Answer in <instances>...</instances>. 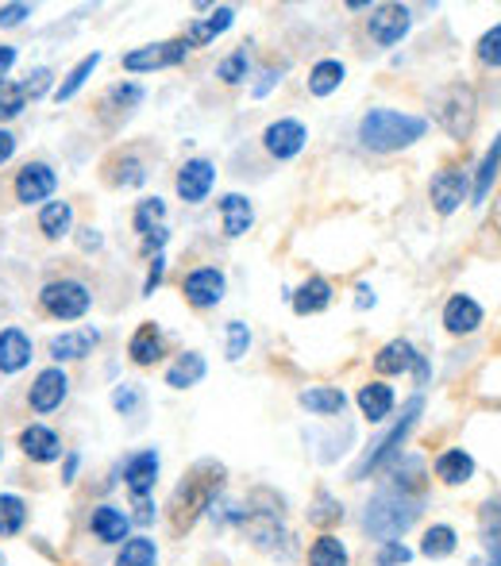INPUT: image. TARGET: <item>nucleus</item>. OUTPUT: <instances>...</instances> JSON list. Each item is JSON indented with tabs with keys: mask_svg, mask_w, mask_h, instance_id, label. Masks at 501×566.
Masks as SVG:
<instances>
[{
	"mask_svg": "<svg viewBox=\"0 0 501 566\" xmlns=\"http://www.w3.org/2000/svg\"><path fill=\"white\" fill-rule=\"evenodd\" d=\"M28 528V501L20 493H0V539H15Z\"/></svg>",
	"mask_w": 501,
	"mask_h": 566,
	"instance_id": "obj_39",
	"label": "nucleus"
},
{
	"mask_svg": "<svg viewBox=\"0 0 501 566\" xmlns=\"http://www.w3.org/2000/svg\"><path fill=\"white\" fill-rule=\"evenodd\" d=\"M166 239H170V228H158V231H150V235H143V247H139V251L147 254V259H155V254H163Z\"/></svg>",
	"mask_w": 501,
	"mask_h": 566,
	"instance_id": "obj_55",
	"label": "nucleus"
},
{
	"mask_svg": "<svg viewBox=\"0 0 501 566\" xmlns=\"http://www.w3.org/2000/svg\"><path fill=\"white\" fill-rule=\"evenodd\" d=\"M113 409L121 417H135L143 409V389L139 386H116L113 389Z\"/></svg>",
	"mask_w": 501,
	"mask_h": 566,
	"instance_id": "obj_49",
	"label": "nucleus"
},
{
	"mask_svg": "<svg viewBox=\"0 0 501 566\" xmlns=\"http://www.w3.org/2000/svg\"><path fill=\"white\" fill-rule=\"evenodd\" d=\"M12 155H15V135L8 127H0V166L12 163Z\"/></svg>",
	"mask_w": 501,
	"mask_h": 566,
	"instance_id": "obj_57",
	"label": "nucleus"
},
{
	"mask_svg": "<svg viewBox=\"0 0 501 566\" xmlns=\"http://www.w3.org/2000/svg\"><path fill=\"white\" fill-rule=\"evenodd\" d=\"M205 374H209V363H205L201 350H181V355L166 366V386L170 389H194L205 381Z\"/></svg>",
	"mask_w": 501,
	"mask_h": 566,
	"instance_id": "obj_32",
	"label": "nucleus"
},
{
	"mask_svg": "<svg viewBox=\"0 0 501 566\" xmlns=\"http://www.w3.org/2000/svg\"><path fill=\"white\" fill-rule=\"evenodd\" d=\"M344 82H347V66L340 59L313 62V70H309V97H316V101L332 97V93H340Z\"/></svg>",
	"mask_w": 501,
	"mask_h": 566,
	"instance_id": "obj_33",
	"label": "nucleus"
},
{
	"mask_svg": "<svg viewBox=\"0 0 501 566\" xmlns=\"http://www.w3.org/2000/svg\"><path fill=\"white\" fill-rule=\"evenodd\" d=\"M70 397V374L62 366H46V370L35 374L28 389V409L39 412V417H51L54 409H62Z\"/></svg>",
	"mask_w": 501,
	"mask_h": 566,
	"instance_id": "obj_12",
	"label": "nucleus"
},
{
	"mask_svg": "<svg viewBox=\"0 0 501 566\" xmlns=\"http://www.w3.org/2000/svg\"><path fill=\"white\" fill-rule=\"evenodd\" d=\"M132 228L143 235H150V231L166 228V201L163 197H143V201H135L132 209Z\"/></svg>",
	"mask_w": 501,
	"mask_h": 566,
	"instance_id": "obj_42",
	"label": "nucleus"
},
{
	"mask_svg": "<svg viewBox=\"0 0 501 566\" xmlns=\"http://www.w3.org/2000/svg\"><path fill=\"white\" fill-rule=\"evenodd\" d=\"M51 70H46V66H35V70H31V74H28V82H20L23 85V93H28V101H39V97H43V93L46 90H51Z\"/></svg>",
	"mask_w": 501,
	"mask_h": 566,
	"instance_id": "obj_50",
	"label": "nucleus"
},
{
	"mask_svg": "<svg viewBox=\"0 0 501 566\" xmlns=\"http://www.w3.org/2000/svg\"><path fill=\"white\" fill-rule=\"evenodd\" d=\"M413 547L405 539H389V544H378L375 552V566H409L413 563Z\"/></svg>",
	"mask_w": 501,
	"mask_h": 566,
	"instance_id": "obj_48",
	"label": "nucleus"
},
{
	"mask_svg": "<svg viewBox=\"0 0 501 566\" xmlns=\"http://www.w3.org/2000/svg\"><path fill=\"white\" fill-rule=\"evenodd\" d=\"M163 277H166V254H155L147 266V277H143V297H150L163 285Z\"/></svg>",
	"mask_w": 501,
	"mask_h": 566,
	"instance_id": "obj_53",
	"label": "nucleus"
},
{
	"mask_svg": "<svg viewBox=\"0 0 501 566\" xmlns=\"http://www.w3.org/2000/svg\"><path fill=\"white\" fill-rule=\"evenodd\" d=\"M39 308H43L51 321L74 324L82 316H90L93 308V290L82 277H54L39 290Z\"/></svg>",
	"mask_w": 501,
	"mask_h": 566,
	"instance_id": "obj_6",
	"label": "nucleus"
},
{
	"mask_svg": "<svg viewBox=\"0 0 501 566\" xmlns=\"http://www.w3.org/2000/svg\"><path fill=\"white\" fill-rule=\"evenodd\" d=\"M15 201L20 205H39L43 209L54 193H59V174H54L51 163H28L20 174H15Z\"/></svg>",
	"mask_w": 501,
	"mask_h": 566,
	"instance_id": "obj_15",
	"label": "nucleus"
},
{
	"mask_svg": "<svg viewBox=\"0 0 501 566\" xmlns=\"http://www.w3.org/2000/svg\"><path fill=\"white\" fill-rule=\"evenodd\" d=\"M498 174H501V132L494 135V143H490L487 155H482L479 170L471 174V205H474V209H482V205L490 201V193H494Z\"/></svg>",
	"mask_w": 501,
	"mask_h": 566,
	"instance_id": "obj_31",
	"label": "nucleus"
},
{
	"mask_svg": "<svg viewBox=\"0 0 501 566\" xmlns=\"http://www.w3.org/2000/svg\"><path fill=\"white\" fill-rule=\"evenodd\" d=\"M370 8H375L370 0H352V4H347V12H370Z\"/></svg>",
	"mask_w": 501,
	"mask_h": 566,
	"instance_id": "obj_62",
	"label": "nucleus"
},
{
	"mask_svg": "<svg viewBox=\"0 0 501 566\" xmlns=\"http://www.w3.org/2000/svg\"><path fill=\"white\" fill-rule=\"evenodd\" d=\"M143 101H147V90H143L139 82H116L113 90L105 93V101H101V116H132L135 108L143 105Z\"/></svg>",
	"mask_w": 501,
	"mask_h": 566,
	"instance_id": "obj_35",
	"label": "nucleus"
},
{
	"mask_svg": "<svg viewBox=\"0 0 501 566\" xmlns=\"http://www.w3.org/2000/svg\"><path fill=\"white\" fill-rule=\"evenodd\" d=\"M113 566H158V544L150 536H127L116 547Z\"/></svg>",
	"mask_w": 501,
	"mask_h": 566,
	"instance_id": "obj_38",
	"label": "nucleus"
},
{
	"mask_svg": "<svg viewBox=\"0 0 501 566\" xmlns=\"http://www.w3.org/2000/svg\"><path fill=\"white\" fill-rule=\"evenodd\" d=\"M456 552H459V532L451 528V524H432V528H425V536H420V555H425V559L443 563Z\"/></svg>",
	"mask_w": 501,
	"mask_h": 566,
	"instance_id": "obj_37",
	"label": "nucleus"
},
{
	"mask_svg": "<svg viewBox=\"0 0 501 566\" xmlns=\"http://www.w3.org/2000/svg\"><path fill=\"white\" fill-rule=\"evenodd\" d=\"M135 501V513H127V516H132V524H139V528H147V524L150 521H155V501H150V497H132Z\"/></svg>",
	"mask_w": 501,
	"mask_h": 566,
	"instance_id": "obj_54",
	"label": "nucleus"
},
{
	"mask_svg": "<svg viewBox=\"0 0 501 566\" xmlns=\"http://www.w3.org/2000/svg\"><path fill=\"white\" fill-rule=\"evenodd\" d=\"M31 336L23 328H0V374H20L31 366Z\"/></svg>",
	"mask_w": 501,
	"mask_h": 566,
	"instance_id": "obj_29",
	"label": "nucleus"
},
{
	"mask_svg": "<svg viewBox=\"0 0 501 566\" xmlns=\"http://www.w3.org/2000/svg\"><path fill=\"white\" fill-rule=\"evenodd\" d=\"M305 566H352V552L336 532H321V536L309 544Z\"/></svg>",
	"mask_w": 501,
	"mask_h": 566,
	"instance_id": "obj_34",
	"label": "nucleus"
},
{
	"mask_svg": "<svg viewBox=\"0 0 501 566\" xmlns=\"http://www.w3.org/2000/svg\"><path fill=\"white\" fill-rule=\"evenodd\" d=\"M163 355H166L163 328H158L155 321L139 324V328L132 332V339H127V358H132L135 366H155V363H163Z\"/></svg>",
	"mask_w": 501,
	"mask_h": 566,
	"instance_id": "obj_26",
	"label": "nucleus"
},
{
	"mask_svg": "<svg viewBox=\"0 0 501 566\" xmlns=\"http://www.w3.org/2000/svg\"><path fill=\"white\" fill-rule=\"evenodd\" d=\"M90 532H93V539L97 544H105V547H121L127 536H132V516L124 513L121 505H93V513H90Z\"/></svg>",
	"mask_w": 501,
	"mask_h": 566,
	"instance_id": "obj_18",
	"label": "nucleus"
},
{
	"mask_svg": "<svg viewBox=\"0 0 501 566\" xmlns=\"http://www.w3.org/2000/svg\"><path fill=\"white\" fill-rule=\"evenodd\" d=\"M0 566H8V559H4V555H0Z\"/></svg>",
	"mask_w": 501,
	"mask_h": 566,
	"instance_id": "obj_63",
	"label": "nucleus"
},
{
	"mask_svg": "<svg viewBox=\"0 0 501 566\" xmlns=\"http://www.w3.org/2000/svg\"><path fill=\"white\" fill-rule=\"evenodd\" d=\"M232 23H236V8L232 4H220V8H212V15L189 23L181 39L189 43V51H197V46H212L228 28H232Z\"/></svg>",
	"mask_w": 501,
	"mask_h": 566,
	"instance_id": "obj_25",
	"label": "nucleus"
},
{
	"mask_svg": "<svg viewBox=\"0 0 501 566\" xmlns=\"http://www.w3.org/2000/svg\"><path fill=\"white\" fill-rule=\"evenodd\" d=\"M158 474H163V454H158V448H139L124 459V485L132 497H150L158 485Z\"/></svg>",
	"mask_w": 501,
	"mask_h": 566,
	"instance_id": "obj_16",
	"label": "nucleus"
},
{
	"mask_svg": "<svg viewBox=\"0 0 501 566\" xmlns=\"http://www.w3.org/2000/svg\"><path fill=\"white\" fill-rule=\"evenodd\" d=\"M298 405L309 412V417L332 420V417H344L347 394L340 386H309V389H301V394H298Z\"/></svg>",
	"mask_w": 501,
	"mask_h": 566,
	"instance_id": "obj_28",
	"label": "nucleus"
},
{
	"mask_svg": "<svg viewBox=\"0 0 501 566\" xmlns=\"http://www.w3.org/2000/svg\"><path fill=\"white\" fill-rule=\"evenodd\" d=\"M217 209H220V228H225L228 239H240V235H248V231H251V224H254V205H251V197L225 193L217 201Z\"/></svg>",
	"mask_w": 501,
	"mask_h": 566,
	"instance_id": "obj_30",
	"label": "nucleus"
},
{
	"mask_svg": "<svg viewBox=\"0 0 501 566\" xmlns=\"http://www.w3.org/2000/svg\"><path fill=\"white\" fill-rule=\"evenodd\" d=\"M332 297H336V290H332V282L324 274H309L305 282L298 285V290L290 293V308L298 316H321L324 308H332Z\"/></svg>",
	"mask_w": 501,
	"mask_h": 566,
	"instance_id": "obj_20",
	"label": "nucleus"
},
{
	"mask_svg": "<svg viewBox=\"0 0 501 566\" xmlns=\"http://www.w3.org/2000/svg\"><path fill=\"white\" fill-rule=\"evenodd\" d=\"M77 462H82V454H77V451H66V467H62V482H74V478H77Z\"/></svg>",
	"mask_w": 501,
	"mask_h": 566,
	"instance_id": "obj_61",
	"label": "nucleus"
},
{
	"mask_svg": "<svg viewBox=\"0 0 501 566\" xmlns=\"http://www.w3.org/2000/svg\"><path fill=\"white\" fill-rule=\"evenodd\" d=\"M15 66V46H8V43H0V82H4V74Z\"/></svg>",
	"mask_w": 501,
	"mask_h": 566,
	"instance_id": "obj_60",
	"label": "nucleus"
},
{
	"mask_svg": "<svg viewBox=\"0 0 501 566\" xmlns=\"http://www.w3.org/2000/svg\"><path fill=\"white\" fill-rule=\"evenodd\" d=\"M0 462H4V448H0Z\"/></svg>",
	"mask_w": 501,
	"mask_h": 566,
	"instance_id": "obj_64",
	"label": "nucleus"
},
{
	"mask_svg": "<svg viewBox=\"0 0 501 566\" xmlns=\"http://www.w3.org/2000/svg\"><path fill=\"white\" fill-rule=\"evenodd\" d=\"M28 108V93H23L20 82H0V124H8V119H15Z\"/></svg>",
	"mask_w": 501,
	"mask_h": 566,
	"instance_id": "obj_46",
	"label": "nucleus"
},
{
	"mask_svg": "<svg viewBox=\"0 0 501 566\" xmlns=\"http://www.w3.org/2000/svg\"><path fill=\"white\" fill-rule=\"evenodd\" d=\"M413 381H417V389H425L428 381H432V363H428V355H420L417 370H413Z\"/></svg>",
	"mask_w": 501,
	"mask_h": 566,
	"instance_id": "obj_59",
	"label": "nucleus"
},
{
	"mask_svg": "<svg viewBox=\"0 0 501 566\" xmlns=\"http://www.w3.org/2000/svg\"><path fill=\"white\" fill-rule=\"evenodd\" d=\"M282 74H285V66H267V70H262V82L251 85V97L254 101L270 97V90H274V85H282Z\"/></svg>",
	"mask_w": 501,
	"mask_h": 566,
	"instance_id": "obj_51",
	"label": "nucleus"
},
{
	"mask_svg": "<svg viewBox=\"0 0 501 566\" xmlns=\"http://www.w3.org/2000/svg\"><path fill=\"white\" fill-rule=\"evenodd\" d=\"M251 350V328L243 321H228L225 328V358L228 363H243V355Z\"/></svg>",
	"mask_w": 501,
	"mask_h": 566,
	"instance_id": "obj_45",
	"label": "nucleus"
},
{
	"mask_svg": "<svg viewBox=\"0 0 501 566\" xmlns=\"http://www.w3.org/2000/svg\"><path fill=\"white\" fill-rule=\"evenodd\" d=\"M420 513H425V497L382 485L363 509V532L370 539H378V544H389V539H401L420 521Z\"/></svg>",
	"mask_w": 501,
	"mask_h": 566,
	"instance_id": "obj_3",
	"label": "nucleus"
},
{
	"mask_svg": "<svg viewBox=\"0 0 501 566\" xmlns=\"http://www.w3.org/2000/svg\"><path fill=\"white\" fill-rule=\"evenodd\" d=\"M189 59V43L186 39H158V43L135 46L121 59V66L127 74H155V70H174Z\"/></svg>",
	"mask_w": 501,
	"mask_h": 566,
	"instance_id": "obj_8",
	"label": "nucleus"
},
{
	"mask_svg": "<svg viewBox=\"0 0 501 566\" xmlns=\"http://www.w3.org/2000/svg\"><path fill=\"white\" fill-rule=\"evenodd\" d=\"M340 521H344V501H340L336 493H328V490H316L313 505H309V524H313V528H321V532H332Z\"/></svg>",
	"mask_w": 501,
	"mask_h": 566,
	"instance_id": "obj_40",
	"label": "nucleus"
},
{
	"mask_svg": "<svg viewBox=\"0 0 501 566\" xmlns=\"http://www.w3.org/2000/svg\"><path fill=\"white\" fill-rule=\"evenodd\" d=\"M113 170H121V174H113V181H116V186H124V189L143 186V181H147V170H143V163H139V158H135V155L116 158Z\"/></svg>",
	"mask_w": 501,
	"mask_h": 566,
	"instance_id": "obj_47",
	"label": "nucleus"
},
{
	"mask_svg": "<svg viewBox=\"0 0 501 566\" xmlns=\"http://www.w3.org/2000/svg\"><path fill=\"white\" fill-rule=\"evenodd\" d=\"M97 343H101L97 328H70L46 343V350H51L54 363H77V358H90L97 350Z\"/></svg>",
	"mask_w": 501,
	"mask_h": 566,
	"instance_id": "obj_23",
	"label": "nucleus"
},
{
	"mask_svg": "<svg viewBox=\"0 0 501 566\" xmlns=\"http://www.w3.org/2000/svg\"><path fill=\"white\" fill-rule=\"evenodd\" d=\"M225 485H228V467H225V462L197 459L194 467L186 470V478L174 485L170 505H166L174 532L197 528V524H201L205 516L220 505V493H225Z\"/></svg>",
	"mask_w": 501,
	"mask_h": 566,
	"instance_id": "obj_1",
	"label": "nucleus"
},
{
	"mask_svg": "<svg viewBox=\"0 0 501 566\" xmlns=\"http://www.w3.org/2000/svg\"><path fill=\"white\" fill-rule=\"evenodd\" d=\"M440 324H443V332H448V336H456V339L474 336V332L487 324V308H482L471 293H451V297L443 301Z\"/></svg>",
	"mask_w": 501,
	"mask_h": 566,
	"instance_id": "obj_14",
	"label": "nucleus"
},
{
	"mask_svg": "<svg viewBox=\"0 0 501 566\" xmlns=\"http://www.w3.org/2000/svg\"><path fill=\"white\" fill-rule=\"evenodd\" d=\"M479 544L487 563L482 566H501V493H490L479 509Z\"/></svg>",
	"mask_w": 501,
	"mask_h": 566,
	"instance_id": "obj_22",
	"label": "nucleus"
},
{
	"mask_svg": "<svg viewBox=\"0 0 501 566\" xmlns=\"http://www.w3.org/2000/svg\"><path fill=\"white\" fill-rule=\"evenodd\" d=\"M428 205L436 217H456L463 205H471V174L463 166H443L428 181Z\"/></svg>",
	"mask_w": 501,
	"mask_h": 566,
	"instance_id": "obj_7",
	"label": "nucleus"
},
{
	"mask_svg": "<svg viewBox=\"0 0 501 566\" xmlns=\"http://www.w3.org/2000/svg\"><path fill=\"white\" fill-rule=\"evenodd\" d=\"M359 143L363 150H375V155H397V150H409L413 143H420L428 135V119L401 113V108H370L359 119Z\"/></svg>",
	"mask_w": 501,
	"mask_h": 566,
	"instance_id": "obj_2",
	"label": "nucleus"
},
{
	"mask_svg": "<svg viewBox=\"0 0 501 566\" xmlns=\"http://www.w3.org/2000/svg\"><path fill=\"white\" fill-rule=\"evenodd\" d=\"M355 405H359V417L367 420V424H386L397 409V394H394V386L375 378V381H367V386H359Z\"/></svg>",
	"mask_w": 501,
	"mask_h": 566,
	"instance_id": "obj_19",
	"label": "nucleus"
},
{
	"mask_svg": "<svg viewBox=\"0 0 501 566\" xmlns=\"http://www.w3.org/2000/svg\"><path fill=\"white\" fill-rule=\"evenodd\" d=\"M474 59H479V66H487V70H501V23L482 31L479 43H474Z\"/></svg>",
	"mask_w": 501,
	"mask_h": 566,
	"instance_id": "obj_44",
	"label": "nucleus"
},
{
	"mask_svg": "<svg viewBox=\"0 0 501 566\" xmlns=\"http://www.w3.org/2000/svg\"><path fill=\"white\" fill-rule=\"evenodd\" d=\"M217 77L225 85H243L251 77V59H248V46H240V51H232L228 59L217 62Z\"/></svg>",
	"mask_w": 501,
	"mask_h": 566,
	"instance_id": "obj_43",
	"label": "nucleus"
},
{
	"mask_svg": "<svg viewBox=\"0 0 501 566\" xmlns=\"http://www.w3.org/2000/svg\"><path fill=\"white\" fill-rule=\"evenodd\" d=\"M262 150H267L274 163H293L301 150L309 147V127L298 116H278L262 127Z\"/></svg>",
	"mask_w": 501,
	"mask_h": 566,
	"instance_id": "obj_10",
	"label": "nucleus"
},
{
	"mask_svg": "<svg viewBox=\"0 0 501 566\" xmlns=\"http://www.w3.org/2000/svg\"><path fill=\"white\" fill-rule=\"evenodd\" d=\"M413 31V8L409 4H375L367 15V35L378 51H394L409 39Z\"/></svg>",
	"mask_w": 501,
	"mask_h": 566,
	"instance_id": "obj_9",
	"label": "nucleus"
},
{
	"mask_svg": "<svg viewBox=\"0 0 501 566\" xmlns=\"http://www.w3.org/2000/svg\"><path fill=\"white\" fill-rule=\"evenodd\" d=\"M432 474L440 485H467L474 482V474H479V459H474L467 448H443L440 454L432 459Z\"/></svg>",
	"mask_w": 501,
	"mask_h": 566,
	"instance_id": "obj_17",
	"label": "nucleus"
},
{
	"mask_svg": "<svg viewBox=\"0 0 501 566\" xmlns=\"http://www.w3.org/2000/svg\"><path fill=\"white\" fill-rule=\"evenodd\" d=\"M31 15V4L23 0H12V4H0V28H20L23 20Z\"/></svg>",
	"mask_w": 501,
	"mask_h": 566,
	"instance_id": "obj_52",
	"label": "nucleus"
},
{
	"mask_svg": "<svg viewBox=\"0 0 501 566\" xmlns=\"http://www.w3.org/2000/svg\"><path fill=\"white\" fill-rule=\"evenodd\" d=\"M432 116L443 132L456 143H467L479 127V93L471 82H451L443 90H436L432 97Z\"/></svg>",
	"mask_w": 501,
	"mask_h": 566,
	"instance_id": "obj_5",
	"label": "nucleus"
},
{
	"mask_svg": "<svg viewBox=\"0 0 501 566\" xmlns=\"http://www.w3.org/2000/svg\"><path fill=\"white\" fill-rule=\"evenodd\" d=\"M181 293H186V301L197 308V313H209V308H217L220 301H225L228 274L220 266H197L181 277Z\"/></svg>",
	"mask_w": 501,
	"mask_h": 566,
	"instance_id": "obj_11",
	"label": "nucleus"
},
{
	"mask_svg": "<svg viewBox=\"0 0 501 566\" xmlns=\"http://www.w3.org/2000/svg\"><path fill=\"white\" fill-rule=\"evenodd\" d=\"M420 417H425V394H413L409 401L401 405V417L394 420V424L386 428V432L378 436L375 443H370V451L363 454L359 462H355V470H352V482H367L370 474H378V470H386L389 462L401 454V448L409 443V436H413V428L420 424Z\"/></svg>",
	"mask_w": 501,
	"mask_h": 566,
	"instance_id": "obj_4",
	"label": "nucleus"
},
{
	"mask_svg": "<svg viewBox=\"0 0 501 566\" xmlns=\"http://www.w3.org/2000/svg\"><path fill=\"white\" fill-rule=\"evenodd\" d=\"M386 485L389 490L413 493V497H425V459H417V454H397L386 467Z\"/></svg>",
	"mask_w": 501,
	"mask_h": 566,
	"instance_id": "obj_27",
	"label": "nucleus"
},
{
	"mask_svg": "<svg viewBox=\"0 0 501 566\" xmlns=\"http://www.w3.org/2000/svg\"><path fill=\"white\" fill-rule=\"evenodd\" d=\"M417 363H420V350L413 347L409 339L382 343L378 355H375V370H378L382 381H386V378H401V374H413V370H417Z\"/></svg>",
	"mask_w": 501,
	"mask_h": 566,
	"instance_id": "obj_21",
	"label": "nucleus"
},
{
	"mask_svg": "<svg viewBox=\"0 0 501 566\" xmlns=\"http://www.w3.org/2000/svg\"><path fill=\"white\" fill-rule=\"evenodd\" d=\"M77 243H82V251H101V231L97 228H82V235H77Z\"/></svg>",
	"mask_w": 501,
	"mask_h": 566,
	"instance_id": "obj_58",
	"label": "nucleus"
},
{
	"mask_svg": "<svg viewBox=\"0 0 501 566\" xmlns=\"http://www.w3.org/2000/svg\"><path fill=\"white\" fill-rule=\"evenodd\" d=\"M101 59H105V54H101V51L85 54V59L77 62V66L70 70V74H66V77H62V82H59V90H54V101H59V105H62V101H74L77 93H82V85H85V82H90V77H93V70L101 66Z\"/></svg>",
	"mask_w": 501,
	"mask_h": 566,
	"instance_id": "obj_41",
	"label": "nucleus"
},
{
	"mask_svg": "<svg viewBox=\"0 0 501 566\" xmlns=\"http://www.w3.org/2000/svg\"><path fill=\"white\" fill-rule=\"evenodd\" d=\"M20 451L28 454L31 462H59L66 448H62V436L46 424H28L20 432Z\"/></svg>",
	"mask_w": 501,
	"mask_h": 566,
	"instance_id": "obj_24",
	"label": "nucleus"
},
{
	"mask_svg": "<svg viewBox=\"0 0 501 566\" xmlns=\"http://www.w3.org/2000/svg\"><path fill=\"white\" fill-rule=\"evenodd\" d=\"M39 231H43L51 243L66 239L70 231H74V205L70 201H46L43 209H39Z\"/></svg>",
	"mask_w": 501,
	"mask_h": 566,
	"instance_id": "obj_36",
	"label": "nucleus"
},
{
	"mask_svg": "<svg viewBox=\"0 0 501 566\" xmlns=\"http://www.w3.org/2000/svg\"><path fill=\"white\" fill-rule=\"evenodd\" d=\"M375 305H378L375 285H370V282H359V285H355V308H359V313H367V308H375Z\"/></svg>",
	"mask_w": 501,
	"mask_h": 566,
	"instance_id": "obj_56",
	"label": "nucleus"
},
{
	"mask_svg": "<svg viewBox=\"0 0 501 566\" xmlns=\"http://www.w3.org/2000/svg\"><path fill=\"white\" fill-rule=\"evenodd\" d=\"M174 189L186 205H205L217 189V163L212 158H186L174 178Z\"/></svg>",
	"mask_w": 501,
	"mask_h": 566,
	"instance_id": "obj_13",
	"label": "nucleus"
}]
</instances>
